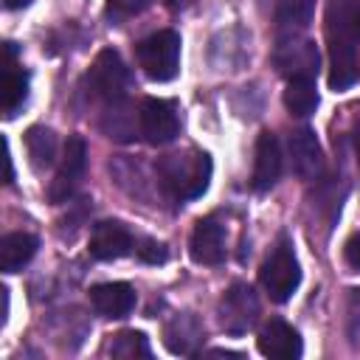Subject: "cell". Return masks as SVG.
Returning a JSON list of instances; mask_svg holds the SVG:
<instances>
[{
	"mask_svg": "<svg viewBox=\"0 0 360 360\" xmlns=\"http://www.w3.org/2000/svg\"><path fill=\"white\" fill-rule=\"evenodd\" d=\"M326 45L332 90L360 82V0L326 3Z\"/></svg>",
	"mask_w": 360,
	"mask_h": 360,
	"instance_id": "1",
	"label": "cell"
},
{
	"mask_svg": "<svg viewBox=\"0 0 360 360\" xmlns=\"http://www.w3.org/2000/svg\"><path fill=\"white\" fill-rule=\"evenodd\" d=\"M158 180L172 200H197L211 180V158L205 152H174L158 160Z\"/></svg>",
	"mask_w": 360,
	"mask_h": 360,
	"instance_id": "2",
	"label": "cell"
},
{
	"mask_svg": "<svg viewBox=\"0 0 360 360\" xmlns=\"http://www.w3.org/2000/svg\"><path fill=\"white\" fill-rule=\"evenodd\" d=\"M135 56H138L141 70L152 82H169L177 76V68H180V34L158 31L138 42Z\"/></svg>",
	"mask_w": 360,
	"mask_h": 360,
	"instance_id": "3",
	"label": "cell"
},
{
	"mask_svg": "<svg viewBox=\"0 0 360 360\" xmlns=\"http://www.w3.org/2000/svg\"><path fill=\"white\" fill-rule=\"evenodd\" d=\"M259 281L276 304H284L292 298V292L301 284V264H298L290 242H278L276 250L264 259V264L259 270Z\"/></svg>",
	"mask_w": 360,
	"mask_h": 360,
	"instance_id": "4",
	"label": "cell"
},
{
	"mask_svg": "<svg viewBox=\"0 0 360 360\" xmlns=\"http://www.w3.org/2000/svg\"><path fill=\"white\" fill-rule=\"evenodd\" d=\"M87 87H90V96L93 98H101L107 107L110 104H121L127 98V90H129V70L121 59L118 51L112 48H104L90 73H87Z\"/></svg>",
	"mask_w": 360,
	"mask_h": 360,
	"instance_id": "5",
	"label": "cell"
},
{
	"mask_svg": "<svg viewBox=\"0 0 360 360\" xmlns=\"http://www.w3.org/2000/svg\"><path fill=\"white\" fill-rule=\"evenodd\" d=\"M219 326L228 335H245L259 323L262 307H259V295L250 284H231L228 292L219 298Z\"/></svg>",
	"mask_w": 360,
	"mask_h": 360,
	"instance_id": "6",
	"label": "cell"
},
{
	"mask_svg": "<svg viewBox=\"0 0 360 360\" xmlns=\"http://www.w3.org/2000/svg\"><path fill=\"white\" fill-rule=\"evenodd\" d=\"M318 62L321 59H318L315 42H309L298 34L278 37V45L273 48V65L287 79H315Z\"/></svg>",
	"mask_w": 360,
	"mask_h": 360,
	"instance_id": "7",
	"label": "cell"
},
{
	"mask_svg": "<svg viewBox=\"0 0 360 360\" xmlns=\"http://www.w3.org/2000/svg\"><path fill=\"white\" fill-rule=\"evenodd\" d=\"M138 129L152 146H163L174 141L180 132L177 104L169 98H143L138 110Z\"/></svg>",
	"mask_w": 360,
	"mask_h": 360,
	"instance_id": "8",
	"label": "cell"
},
{
	"mask_svg": "<svg viewBox=\"0 0 360 360\" xmlns=\"http://www.w3.org/2000/svg\"><path fill=\"white\" fill-rule=\"evenodd\" d=\"M87 169V143L82 135H70L68 143H65V152H62V160H59V169L48 186V200L51 202H68L82 180Z\"/></svg>",
	"mask_w": 360,
	"mask_h": 360,
	"instance_id": "9",
	"label": "cell"
},
{
	"mask_svg": "<svg viewBox=\"0 0 360 360\" xmlns=\"http://www.w3.org/2000/svg\"><path fill=\"white\" fill-rule=\"evenodd\" d=\"M132 248H135V239H132V233L124 222L104 219L90 233V256L98 259V262L124 259V256L132 253Z\"/></svg>",
	"mask_w": 360,
	"mask_h": 360,
	"instance_id": "10",
	"label": "cell"
},
{
	"mask_svg": "<svg viewBox=\"0 0 360 360\" xmlns=\"http://www.w3.org/2000/svg\"><path fill=\"white\" fill-rule=\"evenodd\" d=\"M287 149H290V160H292V169H295L298 177L318 180L323 174V149H321L312 129H307V127L292 129L290 141H287Z\"/></svg>",
	"mask_w": 360,
	"mask_h": 360,
	"instance_id": "11",
	"label": "cell"
},
{
	"mask_svg": "<svg viewBox=\"0 0 360 360\" xmlns=\"http://www.w3.org/2000/svg\"><path fill=\"white\" fill-rule=\"evenodd\" d=\"M256 346L264 357H276V360H295L304 352L301 335L281 318H270L262 326V332L256 338Z\"/></svg>",
	"mask_w": 360,
	"mask_h": 360,
	"instance_id": "12",
	"label": "cell"
},
{
	"mask_svg": "<svg viewBox=\"0 0 360 360\" xmlns=\"http://www.w3.org/2000/svg\"><path fill=\"white\" fill-rule=\"evenodd\" d=\"M281 177V146L273 132H262L256 141V158H253V177L250 186L256 191H270Z\"/></svg>",
	"mask_w": 360,
	"mask_h": 360,
	"instance_id": "13",
	"label": "cell"
},
{
	"mask_svg": "<svg viewBox=\"0 0 360 360\" xmlns=\"http://www.w3.org/2000/svg\"><path fill=\"white\" fill-rule=\"evenodd\" d=\"M188 253L197 264H219L225 259V228L214 217L200 219L194 225Z\"/></svg>",
	"mask_w": 360,
	"mask_h": 360,
	"instance_id": "14",
	"label": "cell"
},
{
	"mask_svg": "<svg viewBox=\"0 0 360 360\" xmlns=\"http://www.w3.org/2000/svg\"><path fill=\"white\" fill-rule=\"evenodd\" d=\"M90 304L101 318H127L135 309V290L127 281H104L90 287Z\"/></svg>",
	"mask_w": 360,
	"mask_h": 360,
	"instance_id": "15",
	"label": "cell"
},
{
	"mask_svg": "<svg viewBox=\"0 0 360 360\" xmlns=\"http://www.w3.org/2000/svg\"><path fill=\"white\" fill-rule=\"evenodd\" d=\"M205 340L202 323L191 312H180L163 326V343L172 354H194Z\"/></svg>",
	"mask_w": 360,
	"mask_h": 360,
	"instance_id": "16",
	"label": "cell"
},
{
	"mask_svg": "<svg viewBox=\"0 0 360 360\" xmlns=\"http://www.w3.org/2000/svg\"><path fill=\"white\" fill-rule=\"evenodd\" d=\"M28 98V73L14 65V45L6 42V68H3V115L14 118Z\"/></svg>",
	"mask_w": 360,
	"mask_h": 360,
	"instance_id": "17",
	"label": "cell"
},
{
	"mask_svg": "<svg viewBox=\"0 0 360 360\" xmlns=\"http://www.w3.org/2000/svg\"><path fill=\"white\" fill-rule=\"evenodd\" d=\"M315 0H270V17L278 31V37L298 34L312 20Z\"/></svg>",
	"mask_w": 360,
	"mask_h": 360,
	"instance_id": "18",
	"label": "cell"
},
{
	"mask_svg": "<svg viewBox=\"0 0 360 360\" xmlns=\"http://www.w3.org/2000/svg\"><path fill=\"white\" fill-rule=\"evenodd\" d=\"M37 248H39V242H37L34 233H25V231L6 233V236L0 239V267H3L6 273L22 270V267L34 259Z\"/></svg>",
	"mask_w": 360,
	"mask_h": 360,
	"instance_id": "19",
	"label": "cell"
},
{
	"mask_svg": "<svg viewBox=\"0 0 360 360\" xmlns=\"http://www.w3.org/2000/svg\"><path fill=\"white\" fill-rule=\"evenodd\" d=\"M56 135L53 129L48 127H31L25 132V149H28V158H31V166L37 172L42 169H51L53 160H56Z\"/></svg>",
	"mask_w": 360,
	"mask_h": 360,
	"instance_id": "20",
	"label": "cell"
},
{
	"mask_svg": "<svg viewBox=\"0 0 360 360\" xmlns=\"http://www.w3.org/2000/svg\"><path fill=\"white\" fill-rule=\"evenodd\" d=\"M284 107H287L292 115H298V118L312 115V112H315V107H318L315 79H287Z\"/></svg>",
	"mask_w": 360,
	"mask_h": 360,
	"instance_id": "21",
	"label": "cell"
},
{
	"mask_svg": "<svg viewBox=\"0 0 360 360\" xmlns=\"http://www.w3.org/2000/svg\"><path fill=\"white\" fill-rule=\"evenodd\" d=\"M110 354H112V357H149V354H152V349H149V340H146V335H143V332L124 329V332L112 335Z\"/></svg>",
	"mask_w": 360,
	"mask_h": 360,
	"instance_id": "22",
	"label": "cell"
},
{
	"mask_svg": "<svg viewBox=\"0 0 360 360\" xmlns=\"http://www.w3.org/2000/svg\"><path fill=\"white\" fill-rule=\"evenodd\" d=\"M149 3H152V0H107V17L118 25V22H124V20L135 17V14H141Z\"/></svg>",
	"mask_w": 360,
	"mask_h": 360,
	"instance_id": "23",
	"label": "cell"
},
{
	"mask_svg": "<svg viewBox=\"0 0 360 360\" xmlns=\"http://www.w3.org/2000/svg\"><path fill=\"white\" fill-rule=\"evenodd\" d=\"M135 250H138V256H141L146 264H163V262L169 259L166 245H163V242H155V239H143L141 248H135Z\"/></svg>",
	"mask_w": 360,
	"mask_h": 360,
	"instance_id": "24",
	"label": "cell"
},
{
	"mask_svg": "<svg viewBox=\"0 0 360 360\" xmlns=\"http://www.w3.org/2000/svg\"><path fill=\"white\" fill-rule=\"evenodd\" d=\"M343 259H346V264H349L352 270L360 273V233L349 236V242L343 245Z\"/></svg>",
	"mask_w": 360,
	"mask_h": 360,
	"instance_id": "25",
	"label": "cell"
},
{
	"mask_svg": "<svg viewBox=\"0 0 360 360\" xmlns=\"http://www.w3.org/2000/svg\"><path fill=\"white\" fill-rule=\"evenodd\" d=\"M349 321L360 323V290H352L349 295Z\"/></svg>",
	"mask_w": 360,
	"mask_h": 360,
	"instance_id": "26",
	"label": "cell"
},
{
	"mask_svg": "<svg viewBox=\"0 0 360 360\" xmlns=\"http://www.w3.org/2000/svg\"><path fill=\"white\" fill-rule=\"evenodd\" d=\"M194 0H166V6L172 8V11H183V8H188Z\"/></svg>",
	"mask_w": 360,
	"mask_h": 360,
	"instance_id": "27",
	"label": "cell"
},
{
	"mask_svg": "<svg viewBox=\"0 0 360 360\" xmlns=\"http://www.w3.org/2000/svg\"><path fill=\"white\" fill-rule=\"evenodd\" d=\"M14 180V172H11V152H8V143H6V183Z\"/></svg>",
	"mask_w": 360,
	"mask_h": 360,
	"instance_id": "28",
	"label": "cell"
},
{
	"mask_svg": "<svg viewBox=\"0 0 360 360\" xmlns=\"http://www.w3.org/2000/svg\"><path fill=\"white\" fill-rule=\"evenodd\" d=\"M208 354H214V357H242L239 352H231V349H211Z\"/></svg>",
	"mask_w": 360,
	"mask_h": 360,
	"instance_id": "29",
	"label": "cell"
},
{
	"mask_svg": "<svg viewBox=\"0 0 360 360\" xmlns=\"http://www.w3.org/2000/svg\"><path fill=\"white\" fill-rule=\"evenodd\" d=\"M354 152H357V163H360V118L354 124Z\"/></svg>",
	"mask_w": 360,
	"mask_h": 360,
	"instance_id": "30",
	"label": "cell"
},
{
	"mask_svg": "<svg viewBox=\"0 0 360 360\" xmlns=\"http://www.w3.org/2000/svg\"><path fill=\"white\" fill-rule=\"evenodd\" d=\"M28 3H31V0H6L8 8H20V6H28Z\"/></svg>",
	"mask_w": 360,
	"mask_h": 360,
	"instance_id": "31",
	"label": "cell"
}]
</instances>
